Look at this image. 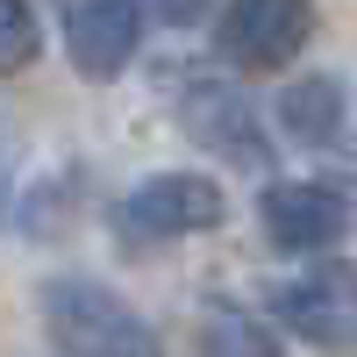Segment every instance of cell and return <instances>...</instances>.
Returning <instances> with one entry per match:
<instances>
[{
	"instance_id": "1",
	"label": "cell",
	"mask_w": 357,
	"mask_h": 357,
	"mask_svg": "<svg viewBox=\"0 0 357 357\" xmlns=\"http://www.w3.org/2000/svg\"><path fill=\"white\" fill-rule=\"evenodd\" d=\"M36 307H43V336L57 343V357H165L158 329L100 279L65 272V279L43 286Z\"/></svg>"
},
{
	"instance_id": "2",
	"label": "cell",
	"mask_w": 357,
	"mask_h": 357,
	"mask_svg": "<svg viewBox=\"0 0 357 357\" xmlns=\"http://www.w3.org/2000/svg\"><path fill=\"white\" fill-rule=\"evenodd\" d=\"M314 36V0H229L215 43L229 65L243 72H279L301 57V43Z\"/></svg>"
},
{
	"instance_id": "3",
	"label": "cell",
	"mask_w": 357,
	"mask_h": 357,
	"mask_svg": "<svg viewBox=\"0 0 357 357\" xmlns=\"http://www.w3.org/2000/svg\"><path fill=\"white\" fill-rule=\"evenodd\" d=\"M279 329H293L314 350H350L357 343V264H314L272 293Z\"/></svg>"
},
{
	"instance_id": "4",
	"label": "cell",
	"mask_w": 357,
	"mask_h": 357,
	"mask_svg": "<svg viewBox=\"0 0 357 357\" xmlns=\"http://www.w3.org/2000/svg\"><path fill=\"white\" fill-rule=\"evenodd\" d=\"M178 122L200 151H215L222 165H243V172H264L272 165V143L257 129V107L236 93L229 79H186L178 86Z\"/></svg>"
},
{
	"instance_id": "5",
	"label": "cell",
	"mask_w": 357,
	"mask_h": 357,
	"mask_svg": "<svg viewBox=\"0 0 357 357\" xmlns=\"http://www.w3.org/2000/svg\"><path fill=\"white\" fill-rule=\"evenodd\" d=\"M257 222H264V236H272L286 257H314V250H336L343 243L350 200L336 186H314V178H279V186H264Z\"/></svg>"
},
{
	"instance_id": "6",
	"label": "cell",
	"mask_w": 357,
	"mask_h": 357,
	"mask_svg": "<svg viewBox=\"0 0 357 357\" xmlns=\"http://www.w3.org/2000/svg\"><path fill=\"white\" fill-rule=\"evenodd\" d=\"M65 57L86 79H114L143 43V0H65Z\"/></svg>"
},
{
	"instance_id": "7",
	"label": "cell",
	"mask_w": 357,
	"mask_h": 357,
	"mask_svg": "<svg viewBox=\"0 0 357 357\" xmlns=\"http://www.w3.org/2000/svg\"><path fill=\"white\" fill-rule=\"evenodd\" d=\"M222 215H229V200L200 172H158L122 200V222L136 236H200V229H222Z\"/></svg>"
},
{
	"instance_id": "8",
	"label": "cell",
	"mask_w": 357,
	"mask_h": 357,
	"mask_svg": "<svg viewBox=\"0 0 357 357\" xmlns=\"http://www.w3.org/2000/svg\"><path fill=\"white\" fill-rule=\"evenodd\" d=\"M279 129H286L293 143H307V151L336 143V136H343V86H336L329 72H307V79L279 86Z\"/></svg>"
},
{
	"instance_id": "9",
	"label": "cell",
	"mask_w": 357,
	"mask_h": 357,
	"mask_svg": "<svg viewBox=\"0 0 357 357\" xmlns=\"http://www.w3.org/2000/svg\"><path fill=\"white\" fill-rule=\"evenodd\" d=\"M193 357H279V336L264 329L257 314H243V307L215 301V307H200V329H193Z\"/></svg>"
},
{
	"instance_id": "10",
	"label": "cell",
	"mask_w": 357,
	"mask_h": 357,
	"mask_svg": "<svg viewBox=\"0 0 357 357\" xmlns=\"http://www.w3.org/2000/svg\"><path fill=\"white\" fill-rule=\"evenodd\" d=\"M36 15H29V0H0V79L22 72L29 57H36Z\"/></svg>"
},
{
	"instance_id": "11",
	"label": "cell",
	"mask_w": 357,
	"mask_h": 357,
	"mask_svg": "<svg viewBox=\"0 0 357 357\" xmlns=\"http://www.w3.org/2000/svg\"><path fill=\"white\" fill-rule=\"evenodd\" d=\"M200 8H207V0H143V15H158L165 29H186V22H200Z\"/></svg>"
}]
</instances>
